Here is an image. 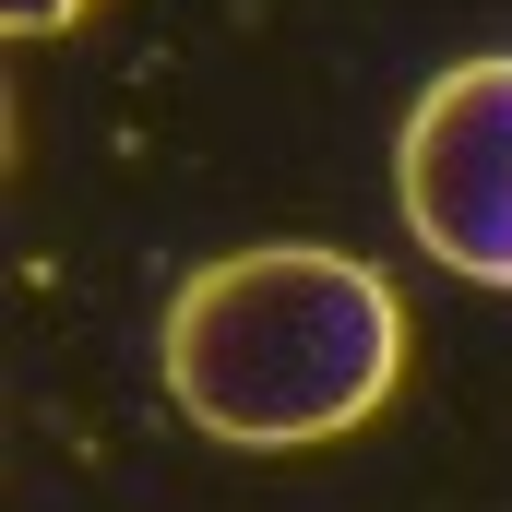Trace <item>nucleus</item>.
I'll return each mask as SVG.
<instances>
[{
    "instance_id": "1",
    "label": "nucleus",
    "mask_w": 512,
    "mask_h": 512,
    "mask_svg": "<svg viewBox=\"0 0 512 512\" xmlns=\"http://www.w3.org/2000/svg\"><path fill=\"white\" fill-rule=\"evenodd\" d=\"M405 370V310L358 251H227L167 298V393L239 453L358 429Z\"/></svg>"
},
{
    "instance_id": "2",
    "label": "nucleus",
    "mask_w": 512,
    "mask_h": 512,
    "mask_svg": "<svg viewBox=\"0 0 512 512\" xmlns=\"http://www.w3.org/2000/svg\"><path fill=\"white\" fill-rule=\"evenodd\" d=\"M393 191L429 262H453L465 286H512V48L453 60L405 108Z\"/></svg>"
},
{
    "instance_id": "3",
    "label": "nucleus",
    "mask_w": 512,
    "mask_h": 512,
    "mask_svg": "<svg viewBox=\"0 0 512 512\" xmlns=\"http://www.w3.org/2000/svg\"><path fill=\"white\" fill-rule=\"evenodd\" d=\"M0 12H12V36H60V24H84L96 0H0Z\"/></svg>"
}]
</instances>
